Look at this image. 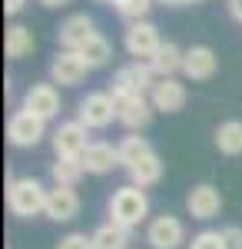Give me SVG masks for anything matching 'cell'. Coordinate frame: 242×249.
<instances>
[{
  "mask_svg": "<svg viewBox=\"0 0 242 249\" xmlns=\"http://www.w3.org/2000/svg\"><path fill=\"white\" fill-rule=\"evenodd\" d=\"M47 193L43 183L34 179V176H20V179H10L7 183V210L20 216V219H30L37 213L47 210Z\"/></svg>",
  "mask_w": 242,
  "mask_h": 249,
  "instance_id": "1",
  "label": "cell"
},
{
  "mask_svg": "<svg viewBox=\"0 0 242 249\" xmlns=\"http://www.w3.org/2000/svg\"><path fill=\"white\" fill-rule=\"evenodd\" d=\"M146 216H149V199L139 186L130 183V186H120V190L110 196V223L133 230V226H139Z\"/></svg>",
  "mask_w": 242,
  "mask_h": 249,
  "instance_id": "2",
  "label": "cell"
},
{
  "mask_svg": "<svg viewBox=\"0 0 242 249\" xmlns=\"http://www.w3.org/2000/svg\"><path fill=\"white\" fill-rule=\"evenodd\" d=\"M153 70H149V63L143 60H133L126 67H120L116 73H113V87H110V96L113 100H123V96H146L153 93Z\"/></svg>",
  "mask_w": 242,
  "mask_h": 249,
  "instance_id": "3",
  "label": "cell"
},
{
  "mask_svg": "<svg viewBox=\"0 0 242 249\" xmlns=\"http://www.w3.org/2000/svg\"><path fill=\"white\" fill-rule=\"evenodd\" d=\"M76 120L86 130H103L116 120V100L110 93H86L76 107Z\"/></svg>",
  "mask_w": 242,
  "mask_h": 249,
  "instance_id": "4",
  "label": "cell"
},
{
  "mask_svg": "<svg viewBox=\"0 0 242 249\" xmlns=\"http://www.w3.org/2000/svg\"><path fill=\"white\" fill-rule=\"evenodd\" d=\"M123 47H126V53H130V57L149 63L153 53L163 47L156 23H149V20H136V23H130V27H126V37H123Z\"/></svg>",
  "mask_w": 242,
  "mask_h": 249,
  "instance_id": "5",
  "label": "cell"
},
{
  "mask_svg": "<svg viewBox=\"0 0 242 249\" xmlns=\"http://www.w3.org/2000/svg\"><path fill=\"white\" fill-rule=\"evenodd\" d=\"M47 136V120L34 116L30 110H14L7 120V140L14 146H37Z\"/></svg>",
  "mask_w": 242,
  "mask_h": 249,
  "instance_id": "6",
  "label": "cell"
},
{
  "mask_svg": "<svg viewBox=\"0 0 242 249\" xmlns=\"http://www.w3.org/2000/svg\"><path fill=\"white\" fill-rule=\"evenodd\" d=\"M86 146H90V140H86V126L80 120H67V123L56 126V133H53L56 160H80L86 153Z\"/></svg>",
  "mask_w": 242,
  "mask_h": 249,
  "instance_id": "7",
  "label": "cell"
},
{
  "mask_svg": "<svg viewBox=\"0 0 242 249\" xmlns=\"http://www.w3.org/2000/svg\"><path fill=\"white\" fill-rule=\"evenodd\" d=\"M146 243L153 249H179L186 243V226H183V219L179 216H156L153 223L146 226Z\"/></svg>",
  "mask_w": 242,
  "mask_h": 249,
  "instance_id": "8",
  "label": "cell"
},
{
  "mask_svg": "<svg viewBox=\"0 0 242 249\" xmlns=\"http://www.w3.org/2000/svg\"><path fill=\"white\" fill-rule=\"evenodd\" d=\"M96 37V23L93 17H86V14H73V17H67L60 23V30H56V40H60V47L63 50H83L90 40Z\"/></svg>",
  "mask_w": 242,
  "mask_h": 249,
  "instance_id": "9",
  "label": "cell"
},
{
  "mask_svg": "<svg viewBox=\"0 0 242 249\" xmlns=\"http://www.w3.org/2000/svg\"><path fill=\"white\" fill-rule=\"evenodd\" d=\"M153 103H149L146 96H123V100H116V120L130 130V133H139V130H146L149 123H153Z\"/></svg>",
  "mask_w": 242,
  "mask_h": 249,
  "instance_id": "10",
  "label": "cell"
},
{
  "mask_svg": "<svg viewBox=\"0 0 242 249\" xmlns=\"http://www.w3.org/2000/svg\"><path fill=\"white\" fill-rule=\"evenodd\" d=\"M86 63L80 53L73 50H60L53 60H50V83H60V87H76V83H83L86 77Z\"/></svg>",
  "mask_w": 242,
  "mask_h": 249,
  "instance_id": "11",
  "label": "cell"
},
{
  "mask_svg": "<svg viewBox=\"0 0 242 249\" xmlns=\"http://www.w3.org/2000/svg\"><path fill=\"white\" fill-rule=\"evenodd\" d=\"M20 110H30L40 120H53L60 113V93H56L53 83H34L27 93H23V103Z\"/></svg>",
  "mask_w": 242,
  "mask_h": 249,
  "instance_id": "12",
  "label": "cell"
},
{
  "mask_svg": "<svg viewBox=\"0 0 242 249\" xmlns=\"http://www.w3.org/2000/svg\"><path fill=\"white\" fill-rule=\"evenodd\" d=\"M186 210H189L192 219H212V216H219V210H223V193L216 190L212 183H199V186L189 190Z\"/></svg>",
  "mask_w": 242,
  "mask_h": 249,
  "instance_id": "13",
  "label": "cell"
},
{
  "mask_svg": "<svg viewBox=\"0 0 242 249\" xmlns=\"http://www.w3.org/2000/svg\"><path fill=\"white\" fill-rule=\"evenodd\" d=\"M76 213H80V196H76V190H70V186H53V190L47 193V210H43L47 219L70 223V219H76Z\"/></svg>",
  "mask_w": 242,
  "mask_h": 249,
  "instance_id": "14",
  "label": "cell"
},
{
  "mask_svg": "<svg viewBox=\"0 0 242 249\" xmlns=\"http://www.w3.org/2000/svg\"><path fill=\"white\" fill-rule=\"evenodd\" d=\"M80 160H83V170H86V173H93V176H106V173H113L116 166H120V150H116L113 143L93 140Z\"/></svg>",
  "mask_w": 242,
  "mask_h": 249,
  "instance_id": "15",
  "label": "cell"
},
{
  "mask_svg": "<svg viewBox=\"0 0 242 249\" xmlns=\"http://www.w3.org/2000/svg\"><path fill=\"white\" fill-rule=\"evenodd\" d=\"M186 87L179 83V80H156V87H153V93H149V103L156 107V110H163V113H179L183 107H186Z\"/></svg>",
  "mask_w": 242,
  "mask_h": 249,
  "instance_id": "16",
  "label": "cell"
},
{
  "mask_svg": "<svg viewBox=\"0 0 242 249\" xmlns=\"http://www.w3.org/2000/svg\"><path fill=\"white\" fill-rule=\"evenodd\" d=\"M183 63H186V50H183L179 43L166 40V43H163V47L153 53V60H149V70H153L159 80H173L176 73H183Z\"/></svg>",
  "mask_w": 242,
  "mask_h": 249,
  "instance_id": "17",
  "label": "cell"
},
{
  "mask_svg": "<svg viewBox=\"0 0 242 249\" xmlns=\"http://www.w3.org/2000/svg\"><path fill=\"white\" fill-rule=\"evenodd\" d=\"M216 70H219V60L216 53L209 50V47H189L186 50V63H183V73L189 80H196V83H203V80H212L216 77Z\"/></svg>",
  "mask_w": 242,
  "mask_h": 249,
  "instance_id": "18",
  "label": "cell"
},
{
  "mask_svg": "<svg viewBox=\"0 0 242 249\" xmlns=\"http://www.w3.org/2000/svg\"><path fill=\"white\" fill-rule=\"evenodd\" d=\"M3 47H7V57L10 60H23V57L34 53L37 37H34V30L27 23H10L7 27V37H3Z\"/></svg>",
  "mask_w": 242,
  "mask_h": 249,
  "instance_id": "19",
  "label": "cell"
},
{
  "mask_svg": "<svg viewBox=\"0 0 242 249\" xmlns=\"http://www.w3.org/2000/svg\"><path fill=\"white\" fill-rule=\"evenodd\" d=\"M120 166H126V170H133L139 160H146L149 153H153V146H149V140L146 136H139V133H130V136H123L120 140Z\"/></svg>",
  "mask_w": 242,
  "mask_h": 249,
  "instance_id": "20",
  "label": "cell"
},
{
  "mask_svg": "<svg viewBox=\"0 0 242 249\" xmlns=\"http://www.w3.org/2000/svg\"><path fill=\"white\" fill-rule=\"evenodd\" d=\"M93 249H130V230L116 226V223H103L93 230Z\"/></svg>",
  "mask_w": 242,
  "mask_h": 249,
  "instance_id": "21",
  "label": "cell"
},
{
  "mask_svg": "<svg viewBox=\"0 0 242 249\" xmlns=\"http://www.w3.org/2000/svg\"><path fill=\"white\" fill-rule=\"evenodd\" d=\"M159 179H163V160L156 156V150H153L146 160H139V163L130 170V183L139 186V190H146V186L159 183Z\"/></svg>",
  "mask_w": 242,
  "mask_h": 249,
  "instance_id": "22",
  "label": "cell"
},
{
  "mask_svg": "<svg viewBox=\"0 0 242 249\" xmlns=\"http://www.w3.org/2000/svg\"><path fill=\"white\" fill-rule=\"evenodd\" d=\"M216 150L225 156H239L242 153V120H225L216 130Z\"/></svg>",
  "mask_w": 242,
  "mask_h": 249,
  "instance_id": "23",
  "label": "cell"
},
{
  "mask_svg": "<svg viewBox=\"0 0 242 249\" xmlns=\"http://www.w3.org/2000/svg\"><path fill=\"white\" fill-rule=\"evenodd\" d=\"M76 53H80V57H83V63H86V67L93 70V67H106V63H110L113 47H110V40L103 37V34H96V37L90 40V43H86L83 50H76Z\"/></svg>",
  "mask_w": 242,
  "mask_h": 249,
  "instance_id": "24",
  "label": "cell"
},
{
  "mask_svg": "<svg viewBox=\"0 0 242 249\" xmlns=\"http://www.w3.org/2000/svg\"><path fill=\"white\" fill-rule=\"evenodd\" d=\"M83 173H86V170H83V160H56L53 166H50L53 186H70V190L80 183Z\"/></svg>",
  "mask_w": 242,
  "mask_h": 249,
  "instance_id": "25",
  "label": "cell"
},
{
  "mask_svg": "<svg viewBox=\"0 0 242 249\" xmlns=\"http://www.w3.org/2000/svg\"><path fill=\"white\" fill-rule=\"evenodd\" d=\"M149 7H153V0H113V10L123 20H130V23L143 20L149 14Z\"/></svg>",
  "mask_w": 242,
  "mask_h": 249,
  "instance_id": "26",
  "label": "cell"
},
{
  "mask_svg": "<svg viewBox=\"0 0 242 249\" xmlns=\"http://www.w3.org/2000/svg\"><path fill=\"white\" fill-rule=\"evenodd\" d=\"M189 249H225L223 246V232L216 230H203L192 236V243H189Z\"/></svg>",
  "mask_w": 242,
  "mask_h": 249,
  "instance_id": "27",
  "label": "cell"
},
{
  "mask_svg": "<svg viewBox=\"0 0 242 249\" xmlns=\"http://www.w3.org/2000/svg\"><path fill=\"white\" fill-rule=\"evenodd\" d=\"M56 249H93V239H90L86 232H67V236L56 243Z\"/></svg>",
  "mask_w": 242,
  "mask_h": 249,
  "instance_id": "28",
  "label": "cell"
},
{
  "mask_svg": "<svg viewBox=\"0 0 242 249\" xmlns=\"http://www.w3.org/2000/svg\"><path fill=\"white\" fill-rule=\"evenodd\" d=\"M223 232V246L225 249H242V226H225Z\"/></svg>",
  "mask_w": 242,
  "mask_h": 249,
  "instance_id": "29",
  "label": "cell"
},
{
  "mask_svg": "<svg viewBox=\"0 0 242 249\" xmlns=\"http://www.w3.org/2000/svg\"><path fill=\"white\" fill-rule=\"evenodd\" d=\"M23 3H27V0H3V10H7V17H17L20 10H23Z\"/></svg>",
  "mask_w": 242,
  "mask_h": 249,
  "instance_id": "30",
  "label": "cell"
},
{
  "mask_svg": "<svg viewBox=\"0 0 242 249\" xmlns=\"http://www.w3.org/2000/svg\"><path fill=\"white\" fill-rule=\"evenodd\" d=\"M225 7H229V17H232V20H239V23H242V0H229Z\"/></svg>",
  "mask_w": 242,
  "mask_h": 249,
  "instance_id": "31",
  "label": "cell"
},
{
  "mask_svg": "<svg viewBox=\"0 0 242 249\" xmlns=\"http://www.w3.org/2000/svg\"><path fill=\"white\" fill-rule=\"evenodd\" d=\"M40 7H50V10H56V7H67L70 0H37Z\"/></svg>",
  "mask_w": 242,
  "mask_h": 249,
  "instance_id": "32",
  "label": "cell"
},
{
  "mask_svg": "<svg viewBox=\"0 0 242 249\" xmlns=\"http://www.w3.org/2000/svg\"><path fill=\"white\" fill-rule=\"evenodd\" d=\"M159 3H169V7H186V3H199V0H159Z\"/></svg>",
  "mask_w": 242,
  "mask_h": 249,
  "instance_id": "33",
  "label": "cell"
},
{
  "mask_svg": "<svg viewBox=\"0 0 242 249\" xmlns=\"http://www.w3.org/2000/svg\"><path fill=\"white\" fill-rule=\"evenodd\" d=\"M96 3H113V0H96Z\"/></svg>",
  "mask_w": 242,
  "mask_h": 249,
  "instance_id": "34",
  "label": "cell"
}]
</instances>
